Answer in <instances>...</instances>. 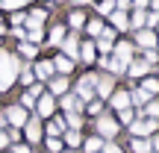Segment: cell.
I'll use <instances>...</instances> for the list:
<instances>
[{
	"label": "cell",
	"mask_w": 159,
	"mask_h": 153,
	"mask_svg": "<svg viewBox=\"0 0 159 153\" xmlns=\"http://www.w3.org/2000/svg\"><path fill=\"white\" fill-rule=\"evenodd\" d=\"M142 24H144V12L139 9L136 15H133V21H130V27H142Z\"/></svg>",
	"instance_id": "36"
},
{
	"label": "cell",
	"mask_w": 159,
	"mask_h": 153,
	"mask_svg": "<svg viewBox=\"0 0 159 153\" xmlns=\"http://www.w3.org/2000/svg\"><path fill=\"white\" fill-rule=\"evenodd\" d=\"M24 33H27V35H24V38H27V44H35V41H41V35H44L39 24H27V29H24Z\"/></svg>",
	"instance_id": "6"
},
{
	"label": "cell",
	"mask_w": 159,
	"mask_h": 153,
	"mask_svg": "<svg viewBox=\"0 0 159 153\" xmlns=\"http://www.w3.org/2000/svg\"><path fill=\"white\" fill-rule=\"evenodd\" d=\"M18 79V59L12 53L0 50V91L12 88V83Z\"/></svg>",
	"instance_id": "1"
},
{
	"label": "cell",
	"mask_w": 159,
	"mask_h": 153,
	"mask_svg": "<svg viewBox=\"0 0 159 153\" xmlns=\"http://www.w3.org/2000/svg\"><path fill=\"white\" fill-rule=\"evenodd\" d=\"M6 121H9L12 127H24V124H27V109H21V106H12L9 112H6Z\"/></svg>",
	"instance_id": "3"
},
{
	"label": "cell",
	"mask_w": 159,
	"mask_h": 153,
	"mask_svg": "<svg viewBox=\"0 0 159 153\" xmlns=\"http://www.w3.org/2000/svg\"><path fill=\"white\" fill-rule=\"evenodd\" d=\"M89 33H91V35H100V33H103V24L97 21V18H94V21H89Z\"/></svg>",
	"instance_id": "31"
},
{
	"label": "cell",
	"mask_w": 159,
	"mask_h": 153,
	"mask_svg": "<svg viewBox=\"0 0 159 153\" xmlns=\"http://www.w3.org/2000/svg\"><path fill=\"white\" fill-rule=\"evenodd\" d=\"M83 24H85L83 12H74V15H71V27H83Z\"/></svg>",
	"instance_id": "35"
},
{
	"label": "cell",
	"mask_w": 159,
	"mask_h": 153,
	"mask_svg": "<svg viewBox=\"0 0 159 153\" xmlns=\"http://www.w3.org/2000/svg\"><path fill=\"white\" fill-rule=\"evenodd\" d=\"M15 153H30V147H24V144H15Z\"/></svg>",
	"instance_id": "46"
},
{
	"label": "cell",
	"mask_w": 159,
	"mask_h": 153,
	"mask_svg": "<svg viewBox=\"0 0 159 153\" xmlns=\"http://www.w3.org/2000/svg\"><path fill=\"white\" fill-rule=\"evenodd\" d=\"M21 79H24V83H33V79H35V74H33V71H30V68H24V74H21Z\"/></svg>",
	"instance_id": "39"
},
{
	"label": "cell",
	"mask_w": 159,
	"mask_h": 153,
	"mask_svg": "<svg viewBox=\"0 0 159 153\" xmlns=\"http://www.w3.org/2000/svg\"><path fill=\"white\" fill-rule=\"evenodd\" d=\"M85 150H89V153H100L103 142H100V138H89V142H85Z\"/></svg>",
	"instance_id": "27"
},
{
	"label": "cell",
	"mask_w": 159,
	"mask_h": 153,
	"mask_svg": "<svg viewBox=\"0 0 159 153\" xmlns=\"http://www.w3.org/2000/svg\"><path fill=\"white\" fill-rule=\"evenodd\" d=\"M142 91H144V94H156V91H159V83H156V79L153 77H148V79H142Z\"/></svg>",
	"instance_id": "16"
},
{
	"label": "cell",
	"mask_w": 159,
	"mask_h": 153,
	"mask_svg": "<svg viewBox=\"0 0 159 153\" xmlns=\"http://www.w3.org/2000/svg\"><path fill=\"white\" fill-rule=\"evenodd\" d=\"M62 106H65V112H68V115H77L80 112V97L77 94H65L62 97Z\"/></svg>",
	"instance_id": "7"
},
{
	"label": "cell",
	"mask_w": 159,
	"mask_h": 153,
	"mask_svg": "<svg viewBox=\"0 0 159 153\" xmlns=\"http://www.w3.org/2000/svg\"><path fill=\"white\" fill-rule=\"evenodd\" d=\"M65 88H68V79H65V77H56L50 83V91H53V94H65Z\"/></svg>",
	"instance_id": "19"
},
{
	"label": "cell",
	"mask_w": 159,
	"mask_h": 153,
	"mask_svg": "<svg viewBox=\"0 0 159 153\" xmlns=\"http://www.w3.org/2000/svg\"><path fill=\"white\" fill-rule=\"evenodd\" d=\"M115 53H118V59H127V62H130V56H133V44H127V41H121V44L115 47Z\"/></svg>",
	"instance_id": "20"
},
{
	"label": "cell",
	"mask_w": 159,
	"mask_h": 153,
	"mask_svg": "<svg viewBox=\"0 0 159 153\" xmlns=\"http://www.w3.org/2000/svg\"><path fill=\"white\" fill-rule=\"evenodd\" d=\"M121 121H124V124H130V121H133V112H130V109H124V112H121Z\"/></svg>",
	"instance_id": "42"
},
{
	"label": "cell",
	"mask_w": 159,
	"mask_h": 153,
	"mask_svg": "<svg viewBox=\"0 0 159 153\" xmlns=\"http://www.w3.org/2000/svg\"><path fill=\"white\" fill-rule=\"evenodd\" d=\"M136 6H139V9H142V6H148V0H136Z\"/></svg>",
	"instance_id": "49"
},
{
	"label": "cell",
	"mask_w": 159,
	"mask_h": 153,
	"mask_svg": "<svg viewBox=\"0 0 159 153\" xmlns=\"http://www.w3.org/2000/svg\"><path fill=\"white\" fill-rule=\"evenodd\" d=\"M124 6H130V0H118V12L124 9Z\"/></svg>",
	"instance_id": "47"
},
{
	"label": "cell",
	"mask_w": 159,
	"mask_h": 153,
	"mask_svg": "<svg viewBox=\"0 0 159 153\" xmlns=\"http://www.w3.org/2000/svg\"><path fill=\"white\" fill-rule=\"evenodd\" d=\"M44 18H47V12H44V9H35L33 15H30V21H27V24H39V27H41V21H44Z\"/></svg>",
	"instance_id": "29"
},
{
	"label": "cell",
	"mask_w": 159,
	"mask_h": 153,
	"mask_svg": "<svg viewBox=\"0 0 159 153\" xmlns=\"http://www.w3.org/2000/svg\"><path fill=\"white\" fill-rule=\"evenodd\" d=\"M71 65H74V62H71L68 56H59L56 62H53V71H59V74H68V71H71Z\"/></svg>",
	"instance_id": "15"
},
{
	"label": "cell",
	"mask_w": 159,
	"mask_h": 153,
	"mask_svg": "<svg viewBox=\"0 0 159 153\" xmlns=\"http://www.w3.org/2000/svg\"><path fill=\"white\" fill-rule=\"evenodd\" d=\"M62 47H65V53H68V59L74 62V56H77V50H80L77 38H74V35H68V38H62Z\"/></svg>",
	"instance_id": "11"
},
{
	"label": "cell",
	"mask_w": 159,
	"mask_h": 153,
	"mask_svg": "<svg viewBox=\"0 0 159 153\" xmlns=\"http://www.w3.org/2000/svg\"><path fill=\"white\" fill-rule=\"evenodd\" d=\"M112 24L118 29H130V18H127L124 12H112Z\"/></svg>",
	"instance_id": "14"
},
{
	"label": "cell",
	"mask_w": 159,
	"mask_h": 153,
	"mask_svg": "<svg viewBox=\"0 0 159 153\" xmlns=\"http://www.w3.org/2000/svg\"><path fill=\"white\" fill-rule=\"evenodd\" d=\"M39 115H53V97H50V94H41V100H39Z\"/></svg>",
	"instance_id": "12"
},
{
	"label": "cell",
	"mask_w": 159,
	"mask_h": 153,
	"mask_svg": "<svg viewBox=\"0 0 159 153\" xmlns=\"http://www.w3.org/2000/svg\"><path fill=\"white\" fill-rule=\"evenodd\" d=\"M100 153H124V150L115 147V144H103V150H100Z\"/></svg>",
	"instance_id": "40"
},
{
	"label": "cell",
	"mask_w": 159,
	"mask_h": 153,
	"mask_svg": "<svg viewBox=\"0 0 159 153\" xmlns=\"http://www.w3.org/2000/svg\"><path fill=\"white\" fill-rule=\"evenodd\" d=\"M127 71H130V77H144L148 74V62H133Z\"/></svg>",
	"instance_id": "22"
},
{
	"label": "cell",
	"mask_w": 159,
	"mask_h": 153,
	"mask_svg": "<svg viewBox=\"0 0 159 153\" xmlns=\"http://www.w3.org/2000/svg\"><path fill=\"white\" fill-rule=\"evenodd\" d=\"M24 3H27V0H3L6 9H18V6H24Z\"/></svg>",
	"instance_id": "38"
},
{
	"label": "cell",
	"mask_w": 159,
	"mask_h": 153,
	"mask_svg": "<svg viewBox=\"0 0 159 153\" xmlns=\"http://www.w3.org/2000/svg\"><path fill=\"white\" fill-rule=\"evenodd\" d=\"M139 44H142V47H148V50H153V44H156V35L150 33V29H139Z\"/></svg>",
	"instance_id": "8"
},
{
	"label": "cell",
	"mask_w": 159,
	"mask_h": 153,
	"mask_svg": "<svg viewBox=\"0 0 159 153\" xmlns=\"http://www.w3.org/2000/svg\"><path fill=\"white\" fill-rule=\"evenodd\" d=\"M94 88L100 91V97H109V94H112V88H115V79L112 77H97Z\"/></svg>",
	"instance_id": "5"
},
{
	"label": "cell",
	"mask_w": 159,
	"mask_h": 153,
	"mask_svg": "<svg viewBox=\"0 0 159 153\" xmlns=\"http://www.w3.org/2000/svg\"><path fill=\"white\" fill-rule=\"evenodd\" d=\"M97 47H100L103 53L112 47V29H103V33H100V41H97Z\"/></svg>",
	"instance_id": "18"
},
{
	"label": "cell",
	"mask_w": 159,
	"mask_h": 153,
	"mask_svg": "<svg viewBox=\"0 0 159 153\" xmlns=\"http://www.w3.org/2000/svg\"><path fill=\"white\" fill-rule=\"evenodd\" d=\"M112 6H115V0H103V3L97 6V12H103V15H109V12H112Z\"/></svg>",
	"instance_id": "34"
},
{
	"label": "cell",
	"mask_w": 159,
	"mask_h": 153,
	"mask_svg": "<svg viewBox=\"0 0 159 153\" xmlns=\"http://www.w3.org/2000/svg\"><path fill=\"white\" fill-rule=\"evenodd\" d=\"M0 33H6V29H3V21H0Z\"/></svg>",
	"instance_id": "50"
},
{
	"label": "cell",
	"mask_w": 159,
	"mask_h": 153,
	"mask_svg": "<svg viewBox=\"0 0 159 153\" xmlns=\"http://www.w3.org/2000/svg\"><path fill=\"white\" fill-rule=\"evenodd\" d=\"M153 130H156V121H139V124H133V133L136 136H148Z\"/></svg>",
	"instance_id": "9"
},
{
	"label": "cell",
	"mask_w": 159,
	"mask_h": 153,
	"mask_svg": "<svg viewBox=\"0 0 159 153\" xmlns=\"http://www.w3.org/2000/svg\"><path fill=\"white\" fill-rule=\"evenodd\" d=\"M94 83H97V77H83L80 79V85H77V94L83 97V100H94Z\"/></svg>",
	"instance_id": "2"
},
{
	"label": "cell",
	"mask_w": 159,
	"mask_h": 153,
	"mask_svg": "<svg viewBox=\"0 0 159 153\" xmlns=\"http://www.w3.org/2000/svg\"><path fill=\"white\" fill-rule=\"evenodd\" d=\"M65 142H68V147H77V144H80V133H77V130H68Z\"/></svg>",
	"instance_id": "30"
},
{
	"label": "cell",
	"mask_w": 159,
	"mask_h": 153,
	"mask_svg": "<svg viewBox=\"0 0 159 153\" xmlns=\"http://www.w3.org/2000/svg\"><path fill=\"white\" fill-rule=\"evenodd\" d=\"M33 74H35V77H50V74H53V62H39Z\"/></svg>",
	"instance_id": "21"
},
{
	"label": "cell",
	"mask_w": 159,
	"mask_h": 153,
	"mask_svg": "<svg viewBox=\"0 0 159 153\" xmlns=\"http://www.w3.org/2000/svg\"><path fill=\"white\" fill-rule=\"evenodd\" d=\"M62 130H65V121H62V118H56V121H50V124H47V133H50V136H59Z\"/></svg>",
	"instance_id": "23"
},
{
	"label": "cell",
	"mask_w": 159,
	"mask_h": 153,
	"mask_svg": "<svg viewBox=\"0 0 159 153\" xmlns=\"http://www.w3.org/2000/svg\"><path fill=\"white\" fill-rule=\"evenodd\" d=\"M130 97H133V100H136V103H148V100H150V97H148V94H144V91H142V88H136V91H133V94H130Z\"/></svg>",
	"instance_id": "32"
},
{
	"label": "cell",
	"mask_w": 159,
	"mask_h": 153,
	"mask_svg": "<svg viewBox=\"0 0 159 153\" xmlns=\"http://www.w3.org/2000/svg\"><path fill=\"white\" fill-rule=\"evenodd\" d=\"M62 38H65V27H53V33H50V44H62Z\"/></svg>",
	"instance_id": "25"
},
{
	"label": "cell",
	"mask_w": 159,
	"mask_h": 153,
	"mask_svg": "<svg viewBox=\"0 0 159 153\" xmlns=\"http://www.w3.org/2000/svg\"><path fill=\"white\" fill-rule=\"evenodd\" d=\"M47 150H50V153H59V150H62V142H59V138H47Z\"/></svg>",
	"instance_id": "33"
},
{
	"label": "cell",
	"mask_w": 159,
	"mask_h": 153,
	"mask_svg": "<svg viewBox=\"0 0 159 153\" xmlns=\"http://www.w3.org/2000/svg\"><path fill=\"white\" fill-rule=\"evenodd\" d=\"M33 103H35V97H33V94H24V97H21V109H30Z\"/></svg>",
	"instance_id": "37"
},
{
	"label": "cell",
	"mask_w": 159,
	"mask_h": 153,
	"mask_svg": "<svg viewBox=\"0 0 159 153\" xmlns=\"http://www.w3.org/2000/svg\"><path fill=\"white\" fill-rule=\"evenodd\" d=\"M89 112H91V115H97V112H100V103L91 100V103H89Z\"/></svg>",
	"instance_id": "41"
},
{
	"label": "cell",
	"mask_w": 159,
	"mask_h": 153,
	"mask_svg": "<svg viewBox=\"0 0 159 153\" xmlns=\"http://www.w3.org/2000/svg\"><path fill=\"white\" fill-rule=\"evenodd\" d=\"M27 138H30V142H39V138H41V124H39V121H27Z\"/></svg>",
	"instance_id": "10"
},
{
	"label": "cell",
	"mask_w": 159,
	"mask_h": 153,
	"mask_svg": "<svg viewBox=\"0 0 159 153\" xmlns=\"http://www.w3.org/2000/svg\"><path fill=\"white\" fill-rule=\"evenodd\" d=\"M3 127H6V115H0V130H3Z\"/></svg>",
	"instance_id": "48"
},
{
	"label": "cell",
	"mask_w": 159,
	"mask_h": 153,
	"mask_svg": "<svg viewBox=\"0 0 159 153\" xmlns=\"http://www.w3.org/2000/svg\"><path fill=\"white\" fill-rule=\"evenodd\" d=\"M127 103H130V94H127V91H118V94H112V106H115V109H121V112H124Z\"/></svg>",
	"instance_id": "13"
},
{
	"label": "cell",
	"mask_w": 159,
	"mask_h": 153,
	"mask_svg": "<svg viewBox=\"0 0 159 153\" xmlns=\"http://www.w3.org/2000/svg\"><path fill=\"white\" fill-rule=\"evenodd\" d=\"M12 21H15V27H21V24H24V15H21V12H15V15H12Z\"/></svg>",
	"instance_id": "44"
},
{
	"label": "cell",
	"mask_w": 159,
	"mask_h": 153,
	"mask_svg": "<svg viewBox=\"0 0 159 153\" xmlns=\"http://www.w3.org/2000/svg\"><path fill=\"white\" fill-rule=\"evenodd\" d=\"M6 144H9V136H6V133H0V147H6Z\"/></svg>",
	"instance_id": "45"
},
{
	"label": "cell",
	"mask_w": 159,
	"mask_h": 153,
	"mask_svg": "<svg viewBox=\"0 0 159 153\" xmlns=\"http://www.w3.org/2000/svg\"><path fill=\"white\" fill-rule=\"evenodd\" d=\"M148 115H159V103H148Z\"/></svg>",
	"instance_id": "43"
},
{
	"label": "cell",
	"mask_w": 159,
	"mask_h": 153,
	"mask_svg": "<svg viewBox=\"0 0 159 153\" xmlns=\"http://www.w3.org/2000/svg\"><path fill=\"white\" fill-rule=\"evenodd\" d=\"M18 53H24V59H33V56H35V44H27V41H21Z\"/></svg>",
	"instance_id": "26"
},
{
	"label": "cell",
	"mask_w": 159,
	"mask_h": 153,
	"mask_svg": "<svg viewBox=\"0 0 159 153\" xmlns=\"http://www.w3.org/2000/svg\"><path fill=\"white\" fill-rule=\"evenodd\" d=\"M80 56H83L85 62H94V44H83L80 47Z\"/></svg>",
	"instance_id": "24"
},
{
	"label": "cell",
	"mask_w": 159,
	"mask_h": 153,
	"mask_svg": "<svg viewBox=\"0 0 159 153\" xmlns=\"http://www.w3.org/2000/svg\"><path fill=\"white\" fill-rule=\"evenodd\" d=\"M97 133L109 138V136H115V133H118V124H115L112 118H100V121H97Z\"/></svg>",
	"instance_id": "4"
},
{
	"label": "cell",
	"mask_w": 159,
	"mask_h": 153,
	"mask_svg": "<svg viewBox=\"0 0 159 153\" xmlns=\"http://www.w3.org/2000/svg\"><path fill=\"white\" fill-rule=\"evenodd\" d=\"M109 68H112L115 74H124V71L130 68V62H127V59H118V56H115V59H109Z\"/></svg>",
	"instance_id": "17"
},
{
	"label": "cell",
	"mask_w": 159,
	"mask_h": 153,
	"mask_svg": "<svg viewBox=\"0 0 159 153\" xmlns=\"http://www.w3.org/2000/svg\"><path fill=\"white\" fill-rule=\"evenodd\" d=\"M133 150H136V153H150V142H144V138H136V142H133Z\"/></svg>",
	"instance_id": "28"
}]
</instances>
